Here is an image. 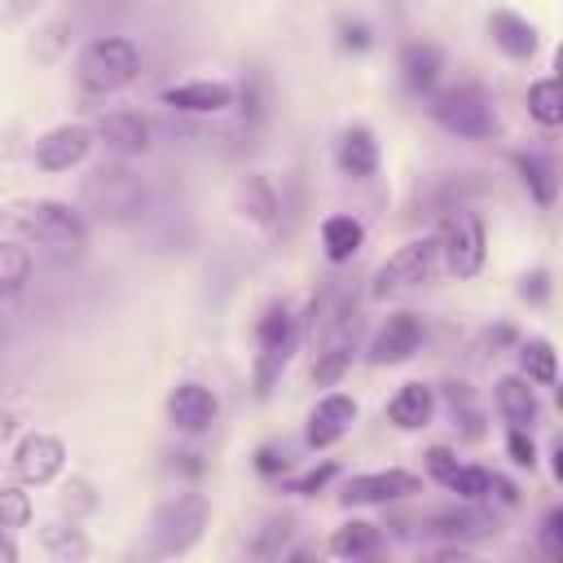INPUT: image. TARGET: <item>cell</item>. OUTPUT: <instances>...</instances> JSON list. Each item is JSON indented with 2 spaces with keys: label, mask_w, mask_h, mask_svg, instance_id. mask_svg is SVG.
Returning <instances> with one entry per match:
<instances>
[{
  "label": "cell",
  "mask_w": 563,
  "mask_h": 563,
  "mask_svg": "<svg viewBox=\"0 0 563 563\" xmlns=\"http://www.w3.org/2000/svg\"><path fill=\"white\" fill-rule=\"evenodd\" d=\"M497 409H501V418H506L510 427H523V431H532L537 418H541L537 391L528 387L523 374H506V378H497Z\"/></svg>",
  "instance_id": "obj_24"
},
{
  "label": "cell",
  "mask_w": 563,
  "mask_h": 563,
  "mask_svg": "<svg viewBox=\"0 0 563 563\" xmlns=\"http://www.w3.org/2000/svg\"><path fill=\"white\" fill-rule=\"evenodd\" d=\"M444 396H449V413H453V427L462 422V435H484V418H479V409H475V400H471V387L466 383H449L444 387Z\"/></svg>",
  "instance_id": "obj_37"
},
{
  "label": "cell",
  "mask_w": 563,
  "mask_h": 563,
  "mask_svg": "<svg viewBox=\"0 0 563 563\" xmlns=\"http://www.w3.org/2000/svg\"><path fill=\"white\" fill-rule=\"evenodd\" d=\"M545 290H550V286H545V273H528V277H523V295H528V299H537V303H541V299H545Z\"/></svg>",
  "instance_id": "obj_47"
},
{
  "label": "cell",
  "mask_w": 563,
  "mask_h": 563,
  "mask_svg": "<svg viewBox=\"0 0 563 563\" xmlns=\"http://www.w3.org/2000/svg\"><path fill=\"white\" fill-rule=\"evenodd\" d=\"M440 70H444V53L431 40H413V44L400 48V84H405V92H413V97L431 92Z\"/></svg>",
  "instance_id": "obj_21"
},
{
  "label": "cell",
  "mask_w": 563,
  "mask_h": 563,
  "mask_svg": "<svg viewBox=\"0 0 563 563\" xmlns=\"http://www.w3.org/2000/svg\"><path fill=\"white\" fill-rule=\"evenodd\" d=\"M488 185L484 180H471L466 172H457V176H435L431 185H427V194H422V207H431V211H457V207H466L471 198H479Z\"/></svg>",
  "instance_id": "obj_28"
},
{
  "label": "cell",
  "mask_w": 563,
  "mask_h": 563,
  "mask_svg": "<svg viewBox=\"0 0 563 563\" xmlns=\"http://www.w3.org/2000/svg\"><path fill=\"white\" fill-rule=\"evenodd\" d=\"M453 466H457V457H453L449 449H440V444H435V449L427 453V471H431V475H435L440 484H444V479L453 475Z\"/></svg>",
  "instance_id": "obj_46"
},
{
  "label": "cell",
  "mask_w": 563,
  "mask_h": 563,
  "mask_svg": "<svg viewBox=\"0 0 563 563\" xmlns=\"http://www.w3.org/2000/svg\"><path fill=\"white\" fill-rule=\"evenodd\" d=\"M528 114H532L541 128H559L563 106H559V84H554V79H537V84L528 88Z\"/></svg>",
  "instance_id": "obj_36"
},
{
  "label": "cell",
  "mask_w": 563,
  "mask_h": 563,
  "mask_svg": "<svg viewBox=\"0 0 563 563\" xmlns=\"http://www.w3.org/2000/svg\"><path fill=\"white\" fill-rule=\"evenodd\" d=\"M26 286H31V255L18 242L0 238V299H18Z\"/></svg>",
  "instance_id": "obj_33"
},
{
  "label": "cell",
  "mask_w": 563,
  "mask_h": 563,
  "mask_svg": "<svg viewBox=\"0 0 563 563\" xmlns=\"http://www.w3.org/2000/svg\"><path fill=\"white\" fill-rule=\"evenodd\" d=\"M31 523V501L22 488H0V528L4 532H18Z\"/></svg>",
  "instance_id": "obj_38"
},
{
  "label": "cell",
  "mask_w": 563,
  "mask_h": 563,
  "mask_svg": "<svg viewBox=\"0 0 563 563\" xmlns=\"http://www.w3.org/2000/svg\"><path fill=\"white\" fill-rule=\"evenodd\" d=\"M97 136H101L114 154L132 158V154L154 150V141H158V123H154V119H145L141 110H110V114H101Z\"/></svg>",
  "instance_id": "obj_14"
},
{
  "label": "cell",
  "mask_w": 563,
  "mask_h": 563,
  "mask_svg": "<svg viewBox=\"0 0 563 563\" xmlns=\"http://www.w3.org/2000/svg\"><path fill=\"white\" fill-rule=\"evenodd\" d=\"M163 101L180 114H220L233 106V88L220 79H194V84H172Z\"/></svg>",
  "instance_id": "obj_19"
},
{
  "label": "cell",
  "mask_w": 563,
  "mask_h": 563,
  "mask_svg": "<svg viewBox=\"0 0 563 563\" xmlns=\"http://www.w3.org/2000/svg\"><path fill=\"white\" fill-rule=\"evenodd\" d=\"M207 497L202 493H176V497H167L158 510H154V519H150V554L154 559H176V554H185V550H194L198 545V537H202V528H207Z\"/></svg>",
  "instance_id": "obj_6"
},
{
  "label": "cell",
  "mask_w": 563,
  "mask_h": 563,
  "mask_svg": "<svg viewBox=\"0 0 563 563\" xmlns=\"http://www.w3.org/2000/svg\"><path fill=\"white\" fill-rule=\"evenodd\" d=\"M88 145H92V132L84 123H57L35 141V163L44 172H70L84 163Z\"/></svg>",
  "instance_id": "obj_16"
},
{
  "label": "cell",
  "mask_w": 563,
  "mask_h": 563,
  "mask_svg": "<svg viewBox=\"0 0 563 563\" xmlns=\"http://www.w3.org/2000/svg\"><path fill=\"white\" fill-rule=\"evenodd\" d=\"M488 40L515 62H528L537 53V26L528 18H519V13H510V9H493L488 13Z\"/></svg>",
  "instance_id": "obj_22"
},
{
  "label": "cell",
  "mask_w": 563,
  "mask_h": 563,
  "mask_svg": "<svg viewBox=\"0 0 563 563\" xmlns=\"http://www.w3.org/2000/svg\"><path fill=\"white\" fill-rule=\"evenodd\" d=\"M506 449H510V462H519V466H537V444H532V435L523 431V427H510V435H506Z\"/></svg>",
  "instance_id": "obj_42"
},
{
  "label": "cell",
  "mask_w": 563,
  "mask_h": 563,
  "mask_svg": "<svg viewBox=\"0 0 563 563\" xmlns=\"http://www.w3.org/2000/svg\"><path fill=\"white\" fill-rule=\"evenodd\" d=\"M515 172H519V180H523V189L532 194L537 207H554V198H559V167H554L550 154H537V150L515 154Z\"/></svg>",
  "instance_id": "obj_26"
},
{
  "label": "cell",
  "mask_w": 563,
  "mask_h": 563,
  "mask_svg": "<svg viewBox=\"0 0 563 563\" xmlns=\"http://www.w3.org/2000/svg\"><path fill=\"white\" fill-rule=\"evenodd\" d=\"M444 488H453L462 501H488L493 497V471H484V466H453Z\"/></svg>",
  "instance_id": "obj_35"
},
{
  "label": "cell",
  "mask_w": 563,
  "mask_h": 563,
  "mask_svg": "<svg viewBox=\"0 0 563 563\" xmlns=\"http://www.w3.org/2000/svg\"><path fill=\"white\" fill-rule=\"evenodd\" d=\"M330 479H334V462H321V466L303 471L299 479H290V493H299V497H312V493H321Z\"/></svg>",
  "instance_id": "obj_41"
},
{
  "label": "cell",
  "mask_w": 563,
  "mask_h": 563,
  "mask_svg": "<svg viewBox=\"0 0 563 563\" xmlns=\"http://www.w3.org/2000/svg\"><path fill=\"white\" fill-rule=\"evenodd\" d=\"M334 163H339V172L343 176H352V180H365V176H374L378 172V141H374V132L369 128H343V136H339V145H334Z\"/></svg>",
  "instance_id": "obj_23"
},
{
  "label": "cell",
  "mask_w": 563,
  "mask_h": 563,
  "mask_svg": "<svg viewBox=\"0 0 563 563\" xmlns=\"http://www.w3.org/2000/svg\"><path fill=\"white\" fill-rule=\"evenodd\" d=\"M40 9V0H0V26H13V22H26L31 13Z\"/></svg>",
  "instance_id": "obj_44"
},
{
  "label": "cell",
  "mask_w": 563,
  "mask_h": 563,
  "mask_svg": "<svg viewBox=\"0 0 563 563\" xmlns=\"http://www.w3.org/2000/svg\"><path fill=\"white\" fill-rule=\"evenodd\" d=\"M431 413H435V391H431L427 383H405V387L391 396V405H387V418H391V427H400V431L427 427Z\"/></svg>",
  "instance_id": "obj_27"
},
{
  "label": "cell",
  "mask_w": 563,
  "mask_h": 563,
  "mask_svg": "<svg viewBox=\"0 0 563 563\" xmlns=\"http://www.w3.org/2000/svg\"><path fill=\"white\" fill-rule=\"evenodd\" d=\"M435 255H440L435 238H418V242L400 246V251H396V255L374 273L369 295H374V299H387V295H400V290L422 286V282L435 273Z\"/></svg>",
  "instance_id": "obj_10"
},
{
  "label": "cell",
  "mask_w": 563,
  "mask_h": 563,
  "mask_svg": "<svg viewBox=\"0 0 563 563\" xmlns=\"http://www.w3.org/2000/svg\"><path fill=\"white\" fill-rule=\"evenodd\" d=\"M141 246L154 251V255H185L194 242H198V224H194V211L185 198H176L172 189H154L141 220L132 224Z\"/></svg>",
  "instance_id": "obj_3"
},
{
  "label": "cell",
  "mask_w": 563,
  "mask_h": 563,
  "mask_svg": "<svg viewBox=\"0 0 563 563\" xmlns=\"http://www.w3.org/2000/svg\"><path fill=\"white\" fill-rule=\"evenodd\" d=\"M167 418H172L176 431L202 435V431L220 418V400H216V391L202 387V383H180V387L167 396Z\"/></svg>",
  "instance_id": "obj_17"
},
{
  "label": "cell",
  "mask_w": 563,
  "mask_h": 563,
  "mask_svg": "<svg viewBox=\"0 0 563 563\" xmlns=\"http://www.w3.org/2000/svg\"><path fill=\"white\" fill-rule=\"evenodd\" d=\"M150 194H154V185L145 176H136L128 163H101L79 185V211L101 224H136Z\"/></svg>",
  "instance_id": "obj_2"
},
{
  "label": "cell",
  "mask_w": 563,
  "mask_h": 563,
  "mask_svg": "<svg viewBox=\"0 0 563 563\" xmlns=\"http://www.w3.org/2000/svg\"><path fill=\"white\" fill-rule=\"evenodd\" d=\"M339 31H343V35H339V44H343V48H356V53H365V48H369V26H365V22H343Z\"/></svg>",
  "instance_id": "obj_45"
},
{
  "label": "cell",
  "mask_w": 563,
  "mask_h": 563,
  "mask_svg": "<svg viewBox=\"0 0 563 563\" xmlns=\"http://www.w3.org/2000/svg\"><path fill=\"white\" fill-rule=\"evenodd\" d=\"M427 343V325L418 312H396L387 317V325L369 339V365H405L422 352Z\"/></svg>",
  "instance_id": "obj_11"
},
{
  "label": "cell",
  "mask_w": 563,
  "mask_h": 563,
  "mask_svg": "<svg viewBox=\"0 0 563 563\" xmlns=\"http://www.w3.org/2000/svg\"><path fill=\"white\" fill-rule=\"evenodd\" d=\"M321 334H325V343H321V352H317L312 378H317L321 387H330V383H339V378L352 369L356 339H361V317H356V312H347V317H339L334 325H325Z\"/></svg>",
  "instance_id": "obj_12"
},
{
  "label": "cell",
  "mask_w": 563,
  "mask_h": 563,
  "mask_svg": "<svg viewBox=\"0 0 563 563\" xmlns=\"http://www.w3.org/2000/svg\"><path fill=\"white\" fill-rule=\"evenodd\" d=\"M255 343H260V356H255V391L264 396L277 383V374L286 369V361H290V352L299 343V317L282 299H273L260 312V321H255Z\"/></svg>",
  "instance_id": "obj_8"
},
{
  "label": "cell",
  "mask_w": 563,
  "mask_h": 563,
  "mask_svg": "<svg viewBox=\"0 0 563 563\" xmlns=\"http://www.w3.org/2000/svg\"><path fill=\"white\" fill-rule=\"evenodd\" d=\"M537 550H541L550 563L563 559V510H559V506L545 510V519H541V528H537Z\"/></svg>",
  "instance_id": "obj_39"
},
{
  "label": "cell",
  "mask_w": 563,
  "mask_h": 563,
  "mask_svg": "<svg viewBox=\"0 0 563 563\" xmlns=\"http://www.w3.org/2000/svg\"><path fill=\"white\" fill-rule=\"evenodd\" d=\"M321 246H325V260L330 264H347L365 246V224L356 216H330L321 224Z\"/></svg>",
  "instance_id": "obj_29"
},
{
  "label": "cell",
  "mask_w": 563,
  "mask_h": 563,
  "mask_svg": "<svg viewBox=\"0 0 563 563\" xmlns=\"http://www.w3.org/2000/svg\"><path fill=\"white\" fill-rule=\"evenodd\" d=\"M422 488L418 475L409 471H369V475H352L339 493L343 506H387V501H400V497H413Z\"/></svg>",
  "instance_id": "obj_13"
},
{
  "label": "cell",
  "mask_w": 563,
  "mask_h": 563,
  "mask_svg": "<svg viewBox=\"0 0 563 563\" xmlns=\"http://www.w3.org/2000/svg\"><path fill=\"white\" fill-rule=\"evenodd\" d=\"M18 559V545L4 537V528H0V563H13Z\"/></svg>",
  "instance_id": "obj_48"
},
{
  "label": "cell",
  "mask_w": 563,
  "mask_h": 563,
  "mask_svg": "<svg viewBox=\"0 0 563 563\" xmlns=\"http://www.w3.org/2000/svg\"><path fill=\"white\" fill-rule=\"evenodd\" d=\"M519 365H523V378L528 383H554V347L550 339H528L519 343Z\"/></svg>",
  "instance_id": "obj_34"
},
{
  "label": "cell",
  "mask_w": 563,
  "mask_h": 563,
  "mask_svg": "<svg viewBox=\"0 0 563 563\" xmlns=\"http://www.w3.org/2000/svg\"><path fill=\"white\" fill-rule=\"evenodd\" d=\"M418 537L440 541V559H462L471 541H488L497 537V515L479 510V506H444V510H427L418 519Z\"/></svg>",
  "instance_id": "obj_7"
},
{
  "label": "cell",
  "mask_w": 563,
  "mask_h": 563,
  "mask_svg": "<svg viewBox=\"0 0 563 563\" xmlns=\"http://www.w3.org/2000/svg\"><path fill=\"white\" fill-rule=\"evenodd\" d=\"M352 418H356V400H352V396H343V391L321 396V400L312 405V413H308V431H303L308 449H330V444L352 427Z\"/></svg>",
  "instance_id": "obj_18"
},
{
  "label": "cell",
  "mask_w": 563,
  "mask_h": 563,
  "mask_svg": "<svg viewBox=\"0 0 563 563\" xmlns=\"http://www.w3.org/2000/svg\"><path fill=\"white\" fill-rule=\"evenodd\" d=\"M75 75H79V84L88 92H101V97L119 92L141 75V48L132 40H123V35H97V40L84 44Z\"/></svg>",
  "instance_id": "obj_4"
},
{
  "label": "cell",
  "mask_w": 563,
  "mask_h": 563,
  "mask_svg": "<svg viewBox=\"0 0 563 563\" xmlns=\"http://www.w3.org/2000/svg\"><path fill=\"white\" fill-rule=\"evenodd\" d=\"M44 545H48L53 554H62V559H79V554H88V541H84L75 528H62V523L44 528Z\"/></svg>",
  "instance_id": "obj_40"
},
{
  "label": "cell",
  "mask_w": 563,
  "mask_h": 563,
  "mask_svg": "<svg viewBox=\"0 0 563 563\" xmlns=\"http://www.w3.org/2000/svg\"><path fill=\"white\" fill-rule=\"evenodd\" d=\"M62 466H66V444L48 431H35L13 449V475L22 484H48Z\"/></svg>",
  "instance_id": "obj_15"
},
{
  "label": "cell",
  "mask_w": 563,
  "mask_h": 563,
  "mask_svg": "<svg viewBox=\"0 0 563 563\" xmlns=\"http://www.w3.org/2000/svg\"><path fill=\"white\" fill-rule=\"evenodd\" d=\"M290 466V457H286V449H277V444H264L260 453H255V471L260 475H282Z\"/></svg>",
  "instance_id": "obj_43"
},
{
  "label": "cell",
  "mask_w": 563,
  "mask_h": 563,
  "mask_svg": "<svg viewBox=\"0 0 563 563\" xmlns=\"http://www.w3.org/2000/svg\"><path fill=\"white\" fill-rule=\"evenodd\" d=\"M136 0H70V13L66 22L75 31H88V35H110L128 13H132Z\"/></svg>",
  "instance_id": "obj_25"
},
{
  "label": "cell",
  "mask_w": 563,
  "mask_h": 563,
  "mask_svg": "<svg viewBox=\"0 0 563 563\" xmlns=\"http://www.w3.org/2000/svg\"><path fill=\"white\" fill-rule=\"evenodd\" d=\"M378 545H383V532L374 523H361V519L334 528V537H330L334 559H369V554H378Z\"/></svg>",
  "instance_id": "obj_31"
},
{
  "label": "cell",
  "mask_w": 563,
  "mask_h": 563,
  "mask_svg": "<svg viewBox=\"0 0 563 563\" xmlns=\"http://www.w3.org/2000/svg\"><path fill=\"white\" fill-rule=\"evenodd\" d=\"M290 537H295V515H268V519L255 528L246 554H251V559H282L286 545H290Z\"/></svg>",
  "instance_id": "obj_32"
},
{
  "label": "cell",
  "mask_w": 563,
  "mask_h": 563,
  "mask_svg": "<svg viewBox=\"0 0 563 563\" xmlns=\"http://www.w3.org/2000/svg\"><path fill=\"white\" fill-rule=\"evenodd\" d=\"M0 224L26 242V246H40L44 255L53 260H70L88 246V216L57 202V198H22V202H9L0 211Z\"/></svg>",
  "instance_id": "obj_1"
},
{
  "label": "cell",
  "mask_w": 563,
  "mask_h": 563,
  "mask_svg": "<svg viewBox=\"0 0 563 563\" xmlns=\"http://www.w3.org/2000/svg\"><path fill=\"white\" fill-rule=\"evenodd\" d=\"M0 347H4V325H0Z\"/></svg>",
  "instance_id": "obj_49"
},
{
  "label": "cell",
  "mask_w": 563,
  "mask_h": 563,
  "mask_svg": "<svg viewBox=\"0 0 563 563\" xmlns=\"http://www.w3.org/2000/svg\"><path fill=\"white\" fill-rule=\"evenodd\" d=\"M435 246H440L449 273H457V277L479 273V264H484V224H479V216H471L466 207L444 211V224H440Z\"/></svg>",
  "instance_id": "obj_9"
},
{
  "label": "cell",
  "mask_w": 563,
  "mask_h": 563,
  "mask_svg": "<svg viewBox=\"0 0 563 563\" xmlns=\"http://www.w3.org/2000/svg\"><path fill=\"white\" fill-rule=\"evenodd\" d=\"M238 207H242L246 220H255V224H273V220L282 216V194H277L264 176H246L242 189H238Z\"/></svg>",
  "instance_id": "obj_30"
},
{
  "label": "cell",
  "mask_w": 563,
  "mask_h": 563,
  "mask_svg": "<svg viewBox=\"0 0 563 563\" xmlns=\"http://www.w3.org/2000/svg\"><path fill=\"white\" fill-rule=\"evenodd\" d=\"M264 119H268V88H264L260 75H246L242 88H238V123L224 132L233 141V150H246L260 136Z\"/></svg>",
  "instance_id": "obj_20"
},
{
  "label": "cell",
  "mask_w": 563,
  "mask_h": 563,
  "mask_svg": "<svg viewBox=\"0 0 563 563\" xmlns=\"http://www.w3.org/2000/svg\"><path fill=\"white\" fill-rule=\"evenodd\" d=\"M427 110H431V119L444 132H453L462 141H488V136H497V106H493V97L479 84H453V88L435 92Z\"/></svg>",
  "instance_id": "obj_5"
}]
</instances>
